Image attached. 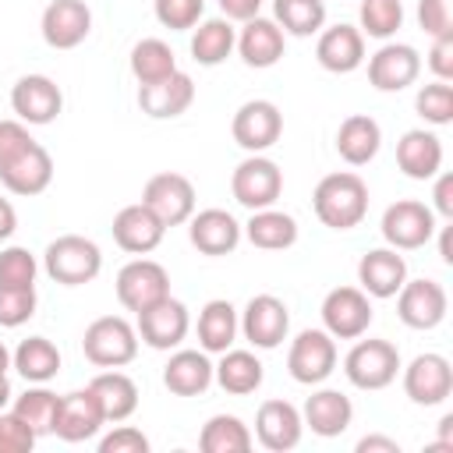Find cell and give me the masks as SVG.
Here are the masks:
<instances>
[{"instance_id":"10","label":"cell","mask_w":453,"mask_h":453,"mask_svg":"<svg viewBox=\"0 0 453 453\" xmlns=\"http://www.w3.org/2000/svg\"><path fill=\"white\" fill-rule=\"evenodd\" d=\"M400 379H403L407 400L418 407H439L453 393V365L435 350L418 354L407 368H400Z\"/></svg>"},{"instance_id":"37","label":"cell","mask_w":453,"mask_h":453,"mask_svg":"<svg viewBox=\"0 0 453 453\" xmlns=\"http://www.w3.org/2000/svg\"><path fill=\"white\" fill-rule=\"evenodd\" d=\"M11 368H18L25 382H50L60 372V350L46 336H28L11 350Z\"/></svg>"},{"instance_id":"5","label":"cell","mask_w":453,"mask_h":453,"mask_svg":"<svg viewBox=\"0 0 453 453\" xmlns=\"http://www.w3.org/2000/svg\"><path fill=\"white\" fill-rule=\"evenodd\" d=\"M230 195H234L237 205H244L251 212L255 209H269L283 195V170L269 156L248 152L230 173Z\"/></svg>"},{"instance_id":"16","label":"cell","mask_w":453,"mask_h":453,"mask_svg":"<svg viewBox=\"0 0 453 453\" xmlns=\"http://www.w3.org/2000/svg\"><path fill=\"white\" fill-rule=\"evenodd\" d=\"M50 180H53V156L35 138L0 163V184L11 195H21V198L42 195L50 188Z\"/></svg>"},{"instance_id":"25","label":"cell","mask_w":453,"mask_h":453,"mask_svg":"<svg viewBox=\"0 0 453 453\" xmlns=\"http://www.w3.org/2000/svg\"><path fill=\"white\" fill-rule=\"evenodd\" d=\"M234 50L241 53V60H244L248 67L265 71V67L280 64L283 50H287V35H283V28H280L273 18L255 14V18L241 21V32H237Z\"/></svg>"},{"instance_id":"30","label":"cell","mask_w":453,"mask_h":453,"mask_svg":"<svg viewBox=\"0 0 453 453\" xmlns=\"http://www.w3.org/2000/svg\"><path fill=\"white\" fill-rule=\"evenodd\" d=\"M163 386L173 396H202L212 386V361L209 354L198 347H177L170 354V361L163 365Z\"/></svg>"},{"instance_id":"46","label":"cell","mask_w":453,"mask_h":453,"mask_svg":"<svg viewBox=\"0 0 453 453\" xmlns=\"http://www.w3.org/2000/svg\"><path fill=\"white\" fill-rule=\"evenodd\" d=\"M156 21L170 32H191L202 21L205 0H152Z\"/></svg>"},{"instance_id":"47","label":"cell","mask_w":453,"mask_h":453,"mask_svg":"<svg viewBox=\"0 0 453 453\" xmlns=\"http://www.w3.org/2000/svg\"><path fill=\"white\" fill-rule=\"evenodd\" d=\"M418 25L425 35H453V0H418Z\"/></svg>"},{"instance_id":"24","label":"cell","mask_w":453,"mask_h":453,"mask_svg":"<svg viewBox=\"0 0 453 453\" xmlns=\"http://www.w3.org/2000/svg\"><path fill=\"white\" fill-rule=\"evenodd\" d=\"M315 60L322 71L329 74H350L365 64V35L357 25H329L319 32V42H315Z\"/></svg>"},{"instance_id":"7","label":"cell","mask_w":453,"mask_h":453,"mask_svg":"<svg viewBox=\"0 0 453 453\" xmlns=\"http://www.w3.org/2000/svg\"><path fill=\"white\" fill-rule=\"evenodd\" d=\"M336 340L326 329H301L287 350V372L301 386H322L336 372Z\"/></svg>"},{"instance_id":"23","label":"cell","mask_w":453,"mask_h":453,"mask_svg":"<svg viewBox=\"0 0 453 453\" xmlns=\"http://www.w3.org/2000/svg\"><path fill=\"white\" fill-rule=\"evenodd\" d=\"M407 283V258L396 251V248H372L357 258V287L375 297V301H386V297H396V290Z\"/></svg>"},{"instance_id":"58","label":"cell","mask_w":453,"mask_h":453,"mask_svg":"<svg viewBox=\"0 0 453 453\" xmlns=\"http://www.w3.org/2000/svg\"><path fill=\"white\" fill-rule=\"evenodd\" d=\"M11 368V350L4 347V340H0V372H7Z\"/></svg>"},{"instance_id":"45","label":"cell","mask_w":453,"mask_h":453,"mask_svg":"<svg viewBox=\"0 0 453 453\" xmlns=\"http://www.w3.org/2000/svg\"><path fill=\"white\" fill-rule=\"evenodd\" d=\"M39 308L35 287H0V326L18 329L25 326Z\"/></svg>"},{"instance_id":"18","label":"cell","mask_w":453,"mask_h":453,"mask_svg":"<svg viewBox=\"0 0 453 453\" xmlns=\"http://www.w3.org/2000/svg\"><path fill=\"white\" fill-rule=\"evenodd\" d=\"M421 74V53L411 42H382L368 57V81L375 92H403Z\"/></svg>"},{"instance_id":"35","label":"cell","mask_w":453,"mask_h":453,"mask_svg":"<svg viewBox=\"0 0 453 453\" xmlns=\"http://www.w3.org/2000/svg\"><path fill=\"white\" fill-rule=\"evenodd\" d=\"M241 226H244V237L262 251H287V248L297 244V219L290 212L276 209V205L255 209L251 219L241 223Z\"/></svg>"},{"instance_id":"14","label":"cell","mask_w":453,"mask_h":453,"mask_svg":"<svg viewBox=\"0 0 453 453\" xmlns=\"http://www.w3.org/2000/svg\"><path fill=\"white\" fill-rule=\"evenodd\" d=\"M11 110L21 124L28 127H42L53 124L64 110V92L53 78L46 74H21L11 88Z\"/></svg>"},{"instance_id":"27","label":"cell","mask_w":453,"mask_h":453,"mask_svg":"<svg viewBox=\"0 0 453 453\" xmlns=\"http://www.w3.org/2000/svg\"><path fill=\"white\" fill-rule=\"evenodd\" d=\"M301 421H304V428H311V435H319V439H336V435H343V432L350 428V421H354V403H350L347 393L322 386V389H311V396L304 400Z\"/></svg>"},{"instance_id":"26","label":"cell","mask_w":453,"mask_h":453,"mask_svg":"<svg viewBox=\"0 0 453 453\" xmlns=\"http://www.w3.org/2000/svg\"><path fill=\"white\" fill-rule=\"evenodd\" d=\"M195 103V81L188 71H173L152 85H138V106L152 120H173Z\"/></svg>"},{"instance_id":"9","label":"cell","mask_w":453,"mask_h":453,"mask_svg":"<svg viewBox=\"0 0 453 453\" xmlns=\"http://www.w3.org/2000/svg\"><path fill=\"white\" fill-rule=\"evenodd\" d=\"M134 329H138V340L152 350H177L188 333H191V315H188V304L177 301V297H163L156 304H149L145 311L134 315Z\"/></svg>"},{"instance_id":"13","label":"cell","mask_w":453,"mask_h":453,"mask_svg":"<svg viewBox=\"0 0 453 453\" xmlns=\"http://www.w3.org/2000/svg\"><path fill=\"white\" fill-rule=\"evenodd\" d=\"M237 319H241V336L255 350H276L290 333V311L276 294H255L244 304V311H237Z\"/></svg>"},{"instance_id":"32","label":"cell","mask_w":453,"mask_h":453,"mask_svg":"<svg viewBox=\"0 0 453 453\" xmlns=\"http://www.w3.org/2000/svg\"><path fill=\"white\" fill-rule=\"evenodd\" d=\"M195 333H198V347L205 354H223L234 347V340L241 336V319H237V308L223 297H212L202 304L198 311V322H195Z\"/></svg>"},{"instance_id":"29","label":"cell","mask_w":453,"mask_h":453,"mask_svg":"<svg viewBox=\"0 0 453 453\" xmlns=\"http://www.w3.org/2000/svg\"><path fill=\"white\" fill-rule=\"evenodd\" d=\"M396 166L411 180H432L442 170V142L428 127H411L396 142Z\"/></svg>"},{"instance_id":"11","label":"cell","mask_w":453,"mask_h":453,"mask_svg":"<svg viewBox=\"0 0 453 453\" xmlns=\"http://www.w3.org/2000/svg\"><path fill=\"white\" fill-rule=\"evenodd\" d=\"M142 202L163 219V226H180L191 219L198 198H195V184L177 173V170H163V173H152L142 188Z\"/></svg>"},{"instance_id":"21","label":"cell","mask_w":453,"mask_h":453,"mask_svg":"<svg viewBox=\"0 0 453 453\" xmlns=\"http://www.w3.org/2000/svg\"><path fill=\"white\" fill-rule=\"evenodd\" d=\"M103 425H106L103 407H99V400H96V393L88 386L60 396L57 421H53V435L57 439H64V442H88V439L99 435Z\"/></svg>"},{"instance_id":"41","label":"cell","mask_w":453,"mask_h":453,"mask_svg":"<svg viewBox=\"0 0 453 453\" xmlns=\"http://www.w3.org/2000/svg\"><path fill=\"white\" fill-rule=\"evenodd\" d=\"M273 21L283 35H319L326 28V0H273Z\"/></svg>"},{"instance_id":"34","label":"cell","mask_w":453,"mask_h":453,"mask_svg":"<svg viewBox=\"0 0 453 453\" xmlns=\"http://www.w3.org/2000/svg\"><path fill=\"white\" fill-rule=\"evenodd\" d=\"M262 379H265V365L255 357V350H237V347H230V350H223L219 361L212 365V382H216L223 393H230V396H248V393H255V389L262 386Z\"/></svg>"},{"instance_id":"42","label":"cell","mask_w":453,"mask_h":453,"mask_svg":"<svg viewBox=\"0 0 453 453\" xmlns=\"http://www.w3.org/2000/svg\"><path fill=\"white\" fill-rule=\"evenodd\" d=\"M357 21H361L357 25L361 35L389 42L400 32V25H403V4L400 0H361Z\"/></svg>"},{"instance_id":"40","label":"cell","mask_w":453,"mask_h":453,"mask_svg":"<svg viewBox=\"0 0 453 453\" xmlns=\"http://www.w3.org/2000/svg\"><path fill=\"white\" fill-rule=\"evenodd\" d=\"M127 67H131V74H134L138 85H152V81H159V78H166V74L177 71V57H173L170 42L149 35V39H138L131 46Z\"/></svg>"},{"instance_id":"44","label":"cell","mask_w":453,"mask_h":453,"mask_svg":"<svg viewBox=\"0 0 453 453\" xmlns=\"http://www.w3.org/2000/svg\"><path fill=\"white\" fill-rule=\"evenodd\" d=\"M35 276H39V262L28 248L7 244L0 251V287H35Z\"/></svg>"},{"instance_id":"15","label":"cell","mask_w":453,"mask_h":453,"mask_svg":"<svg viewBox=\"0 0 453 453\" xmlns=\"http://www.w3.org/2000/svg\"><path fill=\"white\" fill-rule=\"evenodd\" d=\"M230 134L244 152H265L283 134V113L273 99H248L230 120Z\"/></svg>"},{"instance_id":"2","label":"cell","mask_w":453,"mask_h":453,"mask_svg":"<svg viewBox=\"0 0 453 453\" xmlns=\"http://www.w3.org/2000/svg\"><path fill=\"white\" fill-rule=\"evenodd\" d=\"M42 269L60 287H85L103 273V251L92 237L60 234L42 251Z\"/></svg>"},{"instance_id":"19","label":"cell","mask_w":453,"mask_h":453,"mask_svg":"<svg viewBox=\"0 0 453 453\" xmlns=\"http://www.w3.org/2000/svg\"><path fill=\"white\" fill-rule=\"evenodd\" d=\"M39 32L50 50H74L92 32V11L85 0H50L39 18Z\"/></svg>"},{"instance_id":"49","label":"cell","mask_w":453,"mask_h":453,"mask_svg":"<svg viewBox=\"0 0 453 453\" xmlns=\"http://www.w3.org/2000/svg\"><path fill=\"white\" fill-rule=\"evenodd\" d=\"M35 446V432L18 421L11 411H0V453H28Z\"/></svg>"},{"instance_id":"51","label":"cell","mask_w":453,"mask_h":453,"mask_svg":"<svg viewBox=\"0 0 453 453\" xmlns=\"http://www.w3.org/2000/svg\"><path fill=\"white\" fill-rule=\"evenodd\" d=\"M432 212L453 219V173H435V188H432Z\"/></svg>"},{"instance_id":"36","label":"cell","mask_w":453,"mask_h":453,"mask_svg":"<svg viewBox=\"0 0 453 453\" xmlns=\"http://www.w3.org/2000/svg\"><path fill=\"white\" fill-rule=\"evenodd\" d=\"M237 42V28L226 18H205L191 28V57L202 67H216L234 53Z\"/></svg>"},{"instance_id":"17","label":"cell","mask_w":453,"mask_h":453,"mask_svg":"<svg viewBox=\"0 0 453 453\" xmlns=\"http://www.w3.org/2000/svg\"><path fill=\"white\" fill-rule=\"evenodd\" d=\"M449 297L439 280H411L396 290V315L407 329H435L446 319Z\"/></svg>"},{"instance_id":"48","label":"cell","mask_w":453,"mask_h":453,"mask_svg":"<svg viewBox=\"0 0 453 453\" xmlns=\"http://www.w3.org/2000/svg\"><path fill=\"white\" fill-rule=\"evenodd\" d=\"M149 435L142 432V428H134V425H120L117 421V428L113 432H106L103 439H99V453H149Z\"/></svg>"},{"instance_id":"54","label":"cell","mask_w":453,"mask_h":453,"mask_svg":"<svg viewBox=\"0 0 453 453\" xmlns=\"http://www.w3.org/2000/svg\"><path fill=\"white\" fill-rule=\"evenodd\" d=\"M14 230H18V212H14V205L0 195V241L14 237Z\"/></svg>"},{"instance_id":"6","label":"cell","mask_w":453,"mask_h":453,"mask_svg":"<svg viewBox=\"0 0 453 453\" xmlns=\"http://www.w3.org/2000/svg\"><path fill=\"white\" fill-rule=\"evenodd\" d=\"M435 226L439 223H435L432 205H425L418 198H400V202L386 205L382 223H379L382 241L389 248H396V251H418V248H425L435 237Z\"/></svg>"},{"instance_id":"38","label":"cell","mask_w":453,"mask_h":453,"mask_svg":"<svg viewBox=\"0 0 453 453\" xmlns=\"http://www.w3.org/2000/svg\"><path fill=\"white\" fill-rule=\"evenodd\" d=\"M57 407H60V396L53 389H46V382H28V389L11 400V414L18 421H25L35 432V439L39 435H53Z\"/></svg>"},{"instance_id":"55","label":"cell","mask_w":453,"mask_h":453,"mask_svg":"<svg viewBox=\"0 0 453 453\" xmlns=\"http://www.w3.org/2000/svg\"><path fill=\"white\" fill-rule=\"evenodd\" d=\"M435 230H439V258H442L446 265H453V223L435 226Z\"/></svg>"},{"instance_id":"22","label":"cell","mask_w":453,"mask_h":453,"mask_svg":"<svg viewBox=\"0 0 453 453\" xmlns=\"http://www.w3.org/2000/svg\"><path fill=\"white\" fill-rule=\"evenodd\" d=\"M110 230H113L117 248L127 251V255H149V251H156V248L163 244V234H166L163 219H159L145 202L124 205V209L113 216V226H110Z\"/></svg>"},{"instance_id":"57","label":"cell","mask_w":453,"mask_h":453,"mask_svg":"<svg viewBox=\"0 0 453 453\" xmlns=\"http://www.w3.org/2000/svg\"><path fill=\"white\" fill-rule=\"evenodd\" d=\"M11 400H14L11 379H7V372H0V411H7V407H11Z\"/></svg>"},{"instance_id":"52","label":"cell","mask_w":453,"mask_h":453,"mask_svg":"<svg viewBox=\"0 0 453 453\" xmlns=\"http://www.w3.org/2000/svg\"><path fill=\"white\" fill-rule=\"evenodd\" d=\"M226 21H248L262 11V0H216Z\"/></svg>"},{"instance_id":"39","label":"cell","mask_w":453,"mask_h":453,"mask_svg":"<svg viewBox=\"0 0 453 453\" xmlns=\"http://www.w3.org/2000/svg\"><path fill=\"white\" fill-rule=\"evenodd\" d=\"M198 446L202 453H248L255 435L237 414H212L198 432Z\"/></svg>"},{"instance_id":"31","label":"cell","mask_w":453,"mask_h":453,"mask_svg":"<svg viewBox=\"0 0 453 453\" xmlns=\"http://www.w3.org/2000/svg\"><path fill=\"white\" fill-rule=\"evenodd\" d=\"M379 149H382V127H379L375 117L350 113V117L340 120V127H336V152H340L343 163L365 166V163H372L379 156Z\"/></svg>"},{"instance_id":"3","label":"cell","mask_w":453,"mask_h":453,"mask_svg":"<svg viewBox=\"0 0 453 453\" xmlns=\"http://www.w3.org/2000/svg\"><path fill=\"white\" fill-rule=\"evenodd\" d=\"M138 329L124 315H99L81 333V354L96 368H124L138 357Z\"/></svg>"},{"instance_id":"8","label":"cell","mask_w":453,"mask_h":453,"mask_svg":"<svg viewBox=\"0 0 453 453\" xmlns=\"http://www.w3.org/2000/svg\"><path fill=\"white\" fill-rule=\"evenodd\" d=\"M322 329L333 340H357L368 333L375 311H372V297L361 287H333L322 297Z\"/></svg>"},{"instance_id":"12","label":"cell","mask_w":453,"mask_h":453,"mask_svg":"<svg viewBox=\"0 0 453 453\" xmlns=\"http://www.w3.org/2000/svg\"><path fill=\"white\" fill-rule=\"evenodd\" d=\"M117 301L127 308V311H145L149 304H156V301H163L166 294H170V273L156 262V258H145V255H138V258H131L120 273H117Z\"/></svg>"},{"instance_id":"28","label":"cell","mask_w":453,"mask_h":453,"mask_svg":"<svg viewBox=\"0 0 453 453\" xmlns=\"http://www.w3.org/2000/svg\"><path fill=\"white\" fill-rule=\"evenodd\" d=\"M244 237V226L226 212V209H202L191 212L188 219V241L202 251V255H230Z\"/></svg>"},{"instance_id":"1","label":"cell","mask_w":453,"mask_h":453,"mask_svg":"<svg viewBox=\"0 0 453 453\" xmlns=\"http://www.w3.org/2000/svg\"><path fill=\"white\" fill-rule=\"evenodd\" d=\"M311 209L329 230H354L368 216V184L354 170L326 173L311 191Z\"/></svg>"},{"instance_id":"56","label":"cell","mask_w":453,"mask_h":453,"mask_svg":"<svg viewBox=\"0 0 453 453\" xmlns=\"http://www.w3.org/2000/svg\"><path fill=\"white\" fill-rule=\"evenodd\" d=\"M432 449H453V414H446L439 421V442Z\"/></svg>"},{"instance_id":"43","label":"cell","mask_w":453,"mask_h":453,"mask_svg":"<svg viewBox=\"0 0 453 453\" xmlns=\"http://www.w3.org/2000/svg\"><path fill=\"white\" fill-rule=\"evenodd\" d=\"M414 110L432 127L453 124V85L449 81H439V78L428 81V85H421L418 96H414Z\"/></svg>"},{"instance_id":"33","label":"cell","mask_w":453,"mask_h":453,"mask_svg":"<svg viewBox=\"0 0 453 453\" xmlns=\"http://www.w3.org/2000/svg\"><path fill=\"white\" fill-rule=\"evenodd\" d=\"M88 389L96 393L106 425L127 421V418L138 411V386H134V379H131L127 372H120V368H103L99 375H92Z\"/></svg>"},{"instance_id":"50","label":"cell","mask_w":453,"mask_h":453,"mask_svg":"<svg viewBox=\"0 0 453 453\" xmlns=\"http://www.w3.org/2000/svg\"><path fill=\"white\" fill-rule=\"evenodd\" d=\"M425 64H428V71H432L439 81H453V35L432 39V50H428Z\"/></svg>"},{"instance_id":"4","label":"cell","mask_w":453,"mask_h":453,"mask_svg":"<svg viewBox=\"0 0 453 453\" xmlns=\"http://www.w3.org/2000/svg\"><path fill=\"white\" fill-rule=\"evenodd\" d=\"M400 368H403V361H400L396 343L375 340V336H368V340L357 336L354 347H350L347 357H343V375H347V382H350L354 389H368V393L393 386L396 375H400Z\"/></svg>"},{"instance_id":"20","label":"cell","mask_w":453,"mask_h":453,"mask_svg":"<svg viewBox=\"0 0 453 453\" xmlns=\"http://www.w3.org/2000/svg\"><path fill=\"white\" fill-rule=\"evenodd\" d=\"M304 435V421L301 411L290 400H262L255 411V439L258 446H265L269 453H287L301 442Z\"/></svg>"},{"instance_id":"53","label":"cell","mask_w":453,"mask_h":453,"mask_svg":"<svg viewBox=\"0 0 453 453\" xmlns=\"http://www.w3.org/2000/svg\"><path fill=\"white\" fill-rule=\"evenodd\" d=\"M354 449H357V453H400V442H396V439H389V435L372 432V435H361Z\"/></svg>"}]
</instances>
